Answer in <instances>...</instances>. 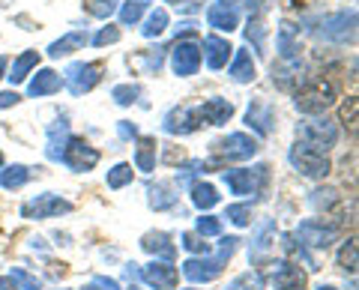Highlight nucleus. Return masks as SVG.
<instances>
[{
  "instance_id": "a211bd4d",
  "label": "nucleus",
  "mask_w": 359,
  "mask_h": 290,
  "mask_svg": "<svg viewBox=\"0 0 359 290\" xmlns=\"http://www.w3.org/2000/svg\"><path fill=\"white\" fill-rule=\"evenodd\" d=\"M245 123H249L257 135H269V132H273V123H276L273 108L266 102H252L249 111H245Z\"/></svg>"
},
{
  "instance_id": "f704fd0d",
  "label": "nucleus",
  "mask_w": 359,
  "mask_h": 290,
  "mask_svg": "<svg viewBox=\"0 0 359 290\" xmlns=\"http://www.w3.org/2000/svg\"><path fill=\"white\" fill-rule=\"evenodd\" d=\"M180 245H183L186 251L198 254V258H207L210 254V242L204 237H198V233H183V237H180Z\"/></svg>"
},
{
  "instance_id": "603ef678",
  "label": "nucleus",
  "mask_w": 359,
  "mask_h": 290,
  "mask_svg": "<svg viewBox=\"0 0 359 290\" xmlns=\"http://www.w3.org/2000/svg\"><path fill=\"white\" fill-rule=\"evenodd\" d=\"M233 4H240V0H219V6H231L233 9Z\"/></svg>"
},
{
  "instance_id": "c9c22d12",
  "label": "nucleus",
  "mask_w": 359,
  "mask_h": 290,
  "mask_svg": "<svg viewBox=\"0 0 359 290\" xmlns=\"http://www.w3.org/2000/svg\"><path fill=\"white\" fill-rule=\"evenodd\" d=\"M224 219H228L231 225H237V228H245V225H252V207L249 204H231L228 213H224Z\"/></svg>"
},
{
  "instance_id": "f8f14e48",
  "label": "nucleus",
  "mask_w": 359,
  "mask_h": 290,
  "mask_svg": "<svg viewBox=\"0 0 359 290\" xmlns=\"http://www.w3.org/2000/svg\"><path fill=\"white\" fill-rule=\"evenodd\" d=\"M198 66H201V48H198V42H192V39L177 42L174 51H171V69L180 78H189V75L198 72Z\"/></svg>"
},
{
  "instance_id": "3c124183",
  "label": "nucleus",
  "mask_w": 359,
  "mask_h": 290,
  "mask_svg": "<svg viewBox=\"0 0 359 290\" xmlns=\"http://www.w3.org/2000/svg\"><path fill=\"white\" fill-rule=\"evenodd\" d=\"M0 290H15L13 278H4V275H0Z\"/></svg>"
},
{
  "instance_id": "2f4dec72",
  "label": "nucleus",
  "mask_w": 359,
  "mask_h": 290,
  "mask_svg": "<svg viewBox=\"0 0 359 290\" xmlns=\"http://www.w3.org/2000/svg\"><path fill=\"white\" fill-rule=\"evenodd\" d=\"M165 27H168V13H165V9H156V13H150V18L144 21L141 33L147 39H156V36H162V33H165Z\"/></svg>"
},
{
  "instance_id": "7c9ffc66",
  "label": "nucleus",
  "mask_w": 359,
  "mask_h": 290,
  "mask_svg": "<svg viewBox=\"0 0 359 290\" xmlns=\"http://www.w3.org/2000/svg\"><path fill=\"white\" fill-rule=\"evenodd\" d=\"M27 180H30V168H27V165H13V168L0 171V186H4V188H21Z\"/></svg>"
},
{
  "instance_id": "9d476101",
  "label": "nucleus",
  "mask_w": 359,
  "mask_h": 290,
  "mask_svg": "<svg viewBox=\"0 0 359 290\" xmlns=\"http://www.w3.org/2000/svg\"><path fill=\"white\" fill-rule=\"evenodd\" d=\"M63 213H72V204L63 200L60 195H51V192L33 198L21 207V216L25 219H54V216H63Z\"/></svg>"
},
{
  "instance_id": "6e6552de",
  "label": "nucleus",
  "mask_w": 359,
  "mask_h": 290,
  "mask_svg": "<svg viewBox=\"0 0 359 290\" xmlns=\"http://www.w3.org/2000/svg\"><path fill=\"white\" fill-rule=\"evenodd\" d=\"M212 150H216L219 162H224V159L228 162H243V159H252V156L257 153V141L249 138V135H243V132H233V135L212 144Z\"/></svg>"
},
{
  "instance_id": "13d9d810",
  "label": "nucleus",
  "mask_w": 359,
  "mask_h": 290,
  "mask_svg": "<svg viewBox=\"0 0 359 290\" xmlns=\"http://www.w3.org/2000/svg\"><path fill=\"white\" fill-rule=\"evenodd\" d=\"M0 168H4V153H0Z\"/></svg>"
},
{
  "instance_id": "c756f323",
  "label": "nucleus",
  "mask_w": 359,
  "mask_h": 290,
  "mask_svg": "<svg viewBox=\"0 0 359 290\" xmlns=\"http://www.w3.org/2000/svg\"><path fill=\"white\" fill-rule=\"evenodd\" d=\"M192 204L198 209H212L219 204V192H216V186H210V183H195L192 186Z\"/></svg>"
},
{
  "instance_id": "8fccbe9b",
  "label": "nucleus",
  "mask_w": 359,
  "mask_h": 290,
  "mask_svg": "<svg viewBox=\"0 0 359 290\" xmlns=\"http://www.w3.org/2000/svg\"><path fill=\"white\" fill-rule=\"evenodd\" d=\"M18 93H0V108H9V105H15L18 102Z\"/></svg>"
},
{
  "instance_id": "ea45409f",
  "label": "nucleus",
  "mask_w": 359,
  "mask_h": 290,
  "mask_svg": "<svg viewBox=\"0 0 359 290\" xmlns=\"http://www.w3.org/2000/svg\"><path fill=\"white\" fill-rule=\"evenodd\" d=\"M144 9H147L144 0H129V4L120 6V21H123V25H135V21L144 15Z\"/></svg>"
},
{
  "instance_id": "e433bc0d",
  "label": "nucleus",
  "mask_w": 359,
  "mask_h": 290,
  "mask_svg": "<svg viewBox=\"0 0 359 290\" xmlns=\"http://www.w3.org/2000/svg\"><path fill=\"white\" fill-rule=\"evenodd\" d=\"M132 183V165H114V168L108 171V188H123Z\"/></svg>"
},
{
  "instance_id": "c85d7f7f",
  "label": "nucleus",
  "mask_w": 359,
  "mask_h": 290,
  "mask_svg": "<svg viewBox=\"0 0 359 290\" xmlns=\"http://www.w3.org/2000/svg\"><path fill=\"white\" fill-rule=\"evenodd\" d=\"M177 204V195H174V186L171 183H156L150 186V207L153 209H171Z\"/></svg>"
},
{
  "instance_id": "4be33fe9",
  "label": "nucleus",
  "mask_w": 359,
  "mask_h": 290,
  "mask_svg": "<svg viewBox=\"0 0 359 290\" xmlns=\"http://www.w3.org/2000/svg\"><path fill=\"white\" fill-rule=\"evenodd\" d=\"M141 249L150 251V254H156V258H165V263H171V258H174V242H171V237H168V233H162V230L147 233V237L141 240Z\"/></svg>"
},
{
  "instance_id": "393cba45",
  "label": "nucleus",
  "mask_w": 359,
  "mask_h": 290,
  "mask_svg": "<svg viewBox=\"0 0 359 290\" xmlns=\"http://www.w3.org/2000/svg\"><path fill=\"white\" fill-rule=\"evenodd\" d=\"M156 138H138V147H135V168L144 171V174H150L156 168Z\"/></svg>"
},
{
  "instance_id": "423d86ee",
  "label": "nucleus",
  "mask_w": 359,
  "mask_h": 290,
  "mask_svg": "<svg viewBox=\"0 0 359 290\" xmlns=\"http://www.w3.org/2000/svg\"><path fill=\"white\" fill-rule=\"evenodd\" d=\"M60 162H63V165H69V168L78 171V174L93 171L96 165H99V150H96V147H90L84 138H69V141H66V147H63Z\"/></svg>"
},
{
  "instance_id": "ddd939ff",
  "label": "nucleus",
  "mask_w": 359,
  "mask_h": 290,
  "mask_svg": "<svg viewBox=\"0 0 359 290\" xmlns=\"http://www.w3.org/2000/svg\"><path fill=\"white\" fill-rule=\"evenodd\" d=\"M233 114V105L228 99H207L204 105L195 108V117H198V126H224Z\"/></svg>"
},
{
  "instance_id": "f3484780",
  "label": "nucleus",
  "mask_w": 359,
  "mask_h": 290,
  "mask_svg": "<svg viewBox=\"0 0 359 290\" xmlns=\"http://www.w3.org/2000/svg\"><path fill=\"white\" fill-rule=\"evenodd\" d=\"M233 54L231 42L222 39V36H207L204 39V60L210 69H222V66H228V57Z\"/></svg>"
},
{
  "instance_id": "49530a36",
  "label": "nucleus",
  "mask_w": 359,
  "mask_h": 290,
  "mask_svg": "<svg viewBox=\"0 0 359 290\" xmlns=\"http://www.w3.org/2000/svg\"><path fill=\"white\" fill-rule=\"evenodd\" d=\"M341 120L351 123V129H356V99H351V102L341 108Z\"/></svg>"
},
{
  "instance_id": "2eb2a0df",
  "label": "nucleus",
  "mask_w": 359,
  "mask_h": 290,
  "mask_svg": "<svg viewBox=\"0 0 359 290\" xmlns=\"http://www.w3.org/2000/svg\"><path fill=\"white\" fill-rule=\"evenodd\" d=\"M201 129L198 126V117H195V108H174V111H168L165 114V132L168 135H189V132H195Z\"/></svg>"
},
{
  "instance_id": "412c9836",
  "label": "nucleus",
  "mask_w": 359,
  "mask_h": 290,
  "mask_svg": "<svg viewBox=\"0 0 359 290\" xmlns=\"http://www.w3.org/2000/svg\"><path fill=\"white\" fill-rule=\"evenodd\" d=\"M278 60L299 63V39L294 33V25H282V30H278Z\"/></svg>"
},
{
  "instance_id": "9b49d317",
  "label": "nucleus",
  "mask_w": 359,
  "mask_h": 290,
  "mask_svg": "<svg viewBox=\"0 0 359 290\" xmlns=\"http://www.w3.org/2000/svg\"><path fill=\"white\" fill-rule=\"evenodd\" d=\"M224 183H228L231 195H257L261 192V186L266 183V168L264 165H257L252 171H224Z\"/></svg>"
},
{
  "instance_id": "4c0bfd02",
  "label": "nucleus",
  "mask_w": 359,
  "mask_h": 290,
  "mask_svg": "<svg viewBox=\"0 0 359 290\" xmlns=\"http://www.w3.org/2000/svg\"><path fill=\"white\" fill-rule=\"evenodd\" d=\"M9 278H13L15 290H42V282H39V278H36V275H30L27 270H21V266H15Z\"/></svg>"
},
{
  "instance_id": "4d7b16f0",
  "label": "nucleus",
  "mask_w": 359,
  "mask_h": 290,
  "mask_svg": "<svg viewBox=\"0 0 359 290\" xmlns=\"http://www.w3.org/2000/svg\"><path fill=\"white\" fill-rule=\"evenodd\" d=\"M285 4H287V6H297V4H299V0H285Z\"/></svg>"
},
{
  "instance_id": "dca6fc26",
  "label": "nucleus",
  "mask_w": 359,
  "mask_h": 290,
  "mask_svg": "<svg viewBox=\"0 0 359 290\" xmlns=\"http://www.w3.org/2000/svg\"><path fill=\"white\" fill-rule=\"evenodd\" d=\"M273 284H276V290H306V272H302L297 263L282 261V263H276Z\"/></svg>"
},
{
  "instance_id": "bf43d9fd",
  "label": "nucleus",
  "mask_w": 359,
  "mask_h": 290,
  "mask_svg": "<svg viewBox=\"0 0 359 290\" xmlns=\"http://www.w3.org/2000/svg\"><path fill=\"white\" fill-rule=\"evenodd\" d=\"M129 290H138V287H129Z\"/></svg>"
},
{
  "instance_id": "5701e85b",
  "label": "nucleus",
  "mask_w": 359,
  "mask_h": 290,
  "mask_svg": "<svg viewBox=\"0 0 359 290\" xmlns=\"http://www.w3.org/2000/svg\"><path fill=\"white\" fill-rule=\"evenodd\" d=\"M60 90V75L54 69H39L33 75V81L27 84V93L30 96H51Z\"/></svg>"
},
{
  "instance_id": "052dcab7",
  "label": "nucleus",
  "mask_w": 359,
  "mask_h": 290,
  "mask_svg": "<svg viewBox=\"0 0 359 290\" xmlns=\"http://www.w3.org/2000/svg\"><path fill=\"white\" fill-rule=\"evenodd\" d=\"M189 290H192V287H189Z\"/></svg>"
},
{
  "instance_id": "cd10ccee",
  "label": "nucleus",
  "mask_w": 359,
  "mask_h": 290,
  "mask_svg": "<svg viewBox=\"0 0 359 290\" xmlns=\"http://www.w3.org/2000/svg\"><path fill=\"white\" fill-rule=\"evenodd\" d=\"M273 242H276V221H264L252 242V258H264V254L273 249Z\"/></svg>"
},
{
  "instance_id": "1a4fd4ad",
  "label": "nucleus",
  "mask_w": 359,
  "mask_h": 290,
  "mask_svg": "<svg viewBox=\"0 0 359 290\" xmlns=\"http://www.w3.org/2000/svg\"><path fill=\"white\" fill-rule=\"evenodd\" d=\"M297 237L302 245H309V249H330L339 237V228L335 225H323L318 219H306L297 225Z\"/></svg>"
},
{
  "instance_id": "f257e3e1",
  "label": "nucleus",
  "mask_w": 359,
  "mask_h": 290,
  "mask_svg": "<svg viewBox=\"0 0 359 290\" xmlns=\"http://www.w3.org/2000/svg\"><path fill=\"white\" fill-rule=\"evenodd\" d=\"M237 237H222V242H219V254L216 258H189L186 263H183V275L189 278V282H195V284H207V282H212L222 270H224V263L231 261V254L237 251Z\"/></svg>"
},
{
  "instance_id": "4468645a",
  "label": "nucleus",
  "mask_w": 359,
  "mask_h": 290,
  "mask_svg": "<svg viewBox=\"0 0 359 290\" xmlns=\"http://www.w3.org/2000/svg\"><path fill=\"white\" fill-rule=\"evenodd\" d=\"M141 278L156 290H174L177 282H180V272H177V266H171V263L153 261L150 266H144L141 270Z\"/></svg>"
},
{
  "instance_id": "f03ea898",
  "label": "nucleus",
  "mask_w": 359,
  "mask_h": 290,
  "mask_svg": "<svg viewBox=\"0 0 359 290\" xmlns=\"http://www.w3.org/2000/svg\"><path fill=\"white\" fill-rule=\"evenodd\" d=\"M297 135H299L302 144L327 153V150L335 147V141H339V126H335L330 117H309L297 126Z\"/></svg>"
},
{
  "instance_id": "79ce46f5",
  "label": "nucleus",
  "mask_w": 359,
  "mask_h": 290,
  "mask_svg": "<svg viewBox=\"0 0 359 290\" xmlns=\"http://www.w3.org/2000/svg\"><path fill=\"white\" fill-rule=\"evenodd\" d=\"M222 233V221L216 216H201L198 219V237H219Z\"/></svg>"
},
{
  "instance_id": "b1692460",
  "label": "nucleus",
  "mask_w": 359,
  "mask_h": 290,
  "mask_svg": "<svg viewBox=\"0 0 359 290\" xmlns=\"http://www.w3.org/2000/svg\"><path fill=\"white\" fill-rule=\"evenodd\" d=\"M207 21H210V27L231 33L233 27L240 25V15H237V9H231V6H210L207 9Z\"/></svg>"
},
{
  "instance_id": "473e14b6",
  "label": "nucleus",
  "mask_w": 359,
  "mask_h": 290,
  "mask_svg": "<svg viewBox=\"0 0 359 290\" xmlns=\"http://www.w3.org/2000/svg\"><path fill=\"white\" fill-rule=\"evenodd\" d=\"M309 204L318 209V213H320V209L327 213V209H332L335 204H339V192H335V188H318V192H311Z\"/></svg>"
},
{
  "instance_id": "58836bf2",
  "label": "nucleus",
  "mask_w": 359,
  "mask_h": 290,
  "mask_svg": "<svg viewBox=\"0 0 359 290\" xmlns=\"http://www.w3.org/2000/svg\"><path fill=\"white\" fill-rule=\"evenodd\" d=\"M120 0H87V13L93 15V18H111L114 15V9H117Z\"/></svg>"
},
{
  "instance_id": "bb28decb",
  "label": "nucleus",
  "mask_w": 359,
  "mask_h": 290,
  "mask_svg": "<svg viewBox=\"0 0 359 290\" xmlns=\"http://www.w3.org/2000/svg\"><path fill=\"white\" fill-rule=\"evenodd\" d=\"M36 66H39V54L36 51H21L18 57H15V63H13V72H9L6 78L13 84H21L33 69H36Z\"/></svg>"
},
{
  "instance_id": "a19ab883",
  "label": "nucleus",
  "mask_w": 359,
  "mask_h": 290,
  "mask_svg": "<svg viewBox=\"0 0 359 290\" xmlns=\"http://www.w3.org/2000/svg\"><path fill=\"white\" fill-rule=\"evenodd\" d=\"M339 263H341V270L344 272H356V240H347L341 245V251H339Z\"/></svg>"
},
{
  "instance_id": "20e7f679",
  "label": "nucleus",
  "mask_w": 359,
  "mask_h": 290,
  "mask_svg": "<svg viewBox=\"0 0 359 290\" xmlns=\"http://www.w3.org/2000/svg\"><path fill=\"white\" fill-rule=\"evenodd\" d=\"M335 102V87L330 81H309L306 87H299L294 96V105L302 114H323Z\"/></svg>"
},
{
  "instance_id": "a878e982",
  "label": "nucleus",
  "mask_w": 359,
  "mask_h": 290,
  "mask_svg": "<svg viewBox=\"0 0 359 290\" xmlns=\"http://www.w3.org/2000/svg\"><path fill=\"white\" fill-rule=\"evenodd\" d=\"M66 132H69V123L66 120H57V123H51V129H48V159L51 162H60V156H63V147H66Z\"/></svg>"
},
{
  "instance_id": "7ed1b4c3",
  "label": "nucleus",
  "mask_w": 359,
  "mask_h": 290,
  "mask_svg": "<svg viewBox=\"0 0 359 290\" xmlns=\"http://www.w3.org/2000/svg\"><path fill=\"white\" fill-rule=\"evenodd\" d=\"M287 159H290V165H294L302 177H309V180H323V177L332 171L327 153L314 150V147H309V144H302V141H297L294 147H290Z\"/></svg>"
},
{
  "instance_id": "de8ad7c7",
  "label": "nucleus",
  "mask_w": 359,
  "mask_h": 290,
  "mask_svg": "<svg viewBox=\"0 0 359 290\" xmlns=\"http://www.w3.org/2000/svg\"><path fill=\"white\" fill-rule=\"evenodd\" d=\"M93 282H96L99 287H102V290H120V284L114 282V278H105V275H96V278H93Z\"/></svg>"
},
{
  "instance_id": "c03bdc74",
  "label": "nucleus",
  "mask_w": 359,
  "mask_h": 290,
  "mask_svg": "<svg viewBox=\"0 0 359 290\" xmlns=\"http://www.w3.org/2000/svg\"><path fill=\"white\" fill-rule=\"evenodd\" d=\"M117 39H120V30L108 25V27H102V30H99L96 36H93V46H114Z\"/></svg>"
},
{
  "instance_id": "0eeeda50",
  "label": "nucleus",
  "mask_w": 359,
  "mask_h": 290,
  "mask_svg": "<svg viewBox=\"0 0 359 290\" xmlns=\"http://www.w3.org/2000/svg\"><path fill=\"white\" fill-rule=\"evenodd\" d=\"M99 78H102V66L99 63H72L69 69L63 72V81H66V87H69L72 96L90 93L99 84Z\"/></svg>"
},
{
  "instance_id": "aec40b11",
  "label": "nucleus",
  "mask_w": 359,
  "mask_h": 290,
  "mask_svg": "<svg viewBox=\"0 0 359 290\" xmlns=\"http://www.w3.org/2000/svg\"><path fill=\"white\" fill-rule=\"evenodd\" d=\"M87 42H90V36L84 30H72V33H66V36H60L57 42H51V46H48V57H63V54L81 51Z\"/></svg>"
},
{
  "instance_id": "39448f33",
  "label": "nucleus",
  "mask_w": 359,
  "mask_h": 290,
  "mask_svg": "<svg viewBox=\"0 0 359 290\" xmlns=\"http://www.w3.org/2000/svg\"><path fill=\"white\" fill-rule=\"evenodd\" d=\"M318 36L327 39V42H335V46L353 42L356 39V13L353 9H344V13H335L330 18H323Z\"/></svg>"
},
{
  "instance_id": "6ab92c4d",
  "label": "nucleus",
  "mask_w": 359,
  "mask_h": 290,
  "mask_svg": "<svg viewBox=\"0 0 359 290\" xmlns=\"http://www.w3.org/2000/svg\"><path fill=\"white\" fill-rule=\"evenodd\" d=\"M228 75H231L237 84H249V81H255V60H252V54L245 51V48H237V51H233V60H231Z\"/></svg>"
},
{
  "instance_id": "6e6d98bb",
  "label": "nucleus",
  "mask_w": 359,
  "mask_h": 290,
  "mask_svg": "<svg viewBox=\"0 0 359 290\" xmlns=\"http://www.w3.org/2000/svg\"><path fill=\"white\" fill-rule=\"evenodd\" d=\"M318 290H335V287H332V284H320Z\"/></svg>"
},
{
  "instance_id": "72a5a7b5",
  "label": "nucleus",
  "mask_w": 359,
  "mask_h": 290,
  "mask_svg": "<svg viewBox=\"0 0 359 290\" xmlns=\"http://www.w3.org/2000/svg\"><path fill=\"white\" fill-rule=\"evenodd\" d=\"M264 275L261 272H243V275H237L233 282L224 287V290H264Z\"/></svg>"
},
{
  "instance_id": "5fc2aeb1",
  "label": "nucleus",
  "mask_w": 359,
  "mask_h": 290,
  "mask_svg": "<svg viewBox=\"0 0 359 290\" xmlns=\"http://www.w3.org/2000/svg\"><path fill=\"white\" fill-rule=\"evenodd\" d=\"M84 290H102V287H99V284H96V282H90V284H87V287H84Z\"/></svg>"
},
{
  "instance_id": "09e8293b",
  "label": "nucleus",
  "mask_w": 359,
  "mask_h": 290,
  "mask_svg": "<svg viewBox=\"0 0 359 290\" xmlns=\"http://www.w3.org/2000/svg\"><path fill=\"white\" fill-rule=\"evenodd\" d=\"M135 135H138L135 123H120V138H135Z\"/></svg>"
},
{
  "instance_id": "a18cd8bd",
  "label": "nucleus",
  "mask_w": 359,
  "mask_h": 290,
  "mask_svg": "<svg viewBox=\"0 0 359 290\" xmlns=\"http://www.w3.org/2000/svg\"><path fill=\"white\" fill-rule=\"evenodd\" d=\"M245 36H249V39H255V46L257 48H264V25H261V21H252L249 18V27H245Z\"/></svg>"
},
{
  "instance_id": "37998d69",
  "label": "nucleus",
  "mask_w": 359,
  "mask_h": 290,
  "mask_svg": "<svg viewBox=\"0 0 359 290\" xmlns=\"http://www.w3.org/2000/svg\"><path fill=\"white\" fill-rule=\"evenodd\" d=\"M138 93H141V90H138L135 84H117L111 96H114V102H117V105H132L135 99H138Z\"/></svg>"
},
{
  "instance_id": "864d4df0",
  "label": "nucleus",
  "mask_w": 359,
  "mask_h": 290,
  "mask_svg": "<svg viewBox=\"0 0 359 290\" xmlns=\"http://www.w3.org/2000/svg\"><path fill=\"white\" fill-rule=\"evenodd\" d=\"M6 75V57H0V78Z\"/></svg>"
}]
</instances>
